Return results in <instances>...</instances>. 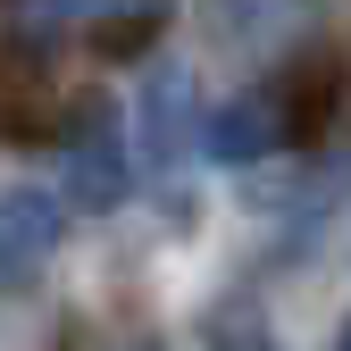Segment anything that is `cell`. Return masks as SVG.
Masks as SVG:
<instances>
[{
	"label": "cell",
	"mask_w": 351,
	"mask_h": 351,
	"mask_svg": "<svg viewBox=\"0 0 351 351\" xmlns=\"http://www.w3.org/2000/svg\"><path fill=\"white\" fill-rule=\"evenodd\" d=\"M125 193H134V134L109 101H93L67 125V151H59V201L75 217H109Z\"/></svg>",
	"instance_id": "1"
},
{
	"label": "cell",
	"mask_w": 351,
	"mask_h": 351,
	"mask_svg": "<svg viewBox=\"0 0 351 351\" xmlns=\"http://www.w3.org/2000/svg\"><path fill=\"white\" fill-rule=\"evenodd\" d=\"M67 234V201L51 184H9L0 193V293H25Z\"/></svg>",
	"instance_id": "2"
},
{
	"label": "cell",
	"mask_w": 351,
	"mask_h": 351,
	"mask_svg": "<svg viewBox=\"0 0 351 351\" xmlns=\"http://www.w3.org/2000/svg\"><path fill=\"white\" fill-rule=\"evenodd\" d=\"M193 75L176 67V59H159L151 75H143V151H134V167H184L193 159Z\"/></svg>",
	"instance_id": "3"
},
{
	"label": "cell",
	"mask_w": 351,
	"mask_h": 351,
	"mask_svg": "<svg viewBox=\"0 0 351 351\" xmlns=\"http://www.w3.org/2000/svg\"><path fill=\"white\" fill-rule=\"evenodd\" d=\"M276 143H285V117H276V101H259V93L217 101V109H201V125H193V151L217 159V167H259Z\"/></svg>",
	"instance_id": "4"
},
{
	"label": "cell",
	"mask_w": 351,
	"mask_h": 351,
	"mask_svg": "<svg viewBox=\"0 0 351 351\" xmlns=\"http://www.w3.org/2000/svg\"><path fill=\"white\" fill-rule=\"evenodd\" d=\"M109 9H125V0H17L25 34H75V25H93V17H109Z\"/></svg>",
	"instance_id": "5"
},
{
	"label": "cell",
	"mask_w": 351,
	"mask_h": 351,
	"mask_svg": "<svg viewBox=\"0 0 351 351\" xmlns=\"http://www.w3.org/2000/svg\"><path fill=\"white\" fill-rule=\"evenodd\" d=\"M335 351H351V318H343V335H335Z\"/></svg>",
	"instance_id": "6"
},
{
	"label": "cell",
	"mask_w": 351,
	"mask_h": 351,
	"mask_svg": "<svg viewBox=\"0 0 351 351\" xmlns=\"http://www.w3.org/2000/svg\"><path fill=\"white\" fill-rule=\"evenodd\" d=\"M143 351H159V343H143Z\"/></svg>",
	"instance_id": "7"
}]
</instances>
